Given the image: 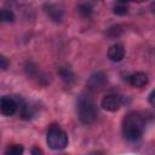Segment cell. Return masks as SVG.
Here are the masks:
<instances>
[{
    "label": "cell",
    "mask_w": 155,
    "mask_h": 155,
    "mask_svg": "<svg viewBox=\"0 0 155 155\" xmlns=\"http://www.w3.org/2000/svg\"><path fill=\"white\" fill-rule=\"evenodd\" d=\"M145 120L139 113L131 111L122 120V133L127 140H138L143 136Z\"/></svg>",
    "instance_id": "obj_1"
},
{
    "label": "cell",
    "mask_w": 155,
    "mask_h": 155,
    "mask_svg": "<svg viewBox=\"0 0 155 155\" xmlns=\"http://www.w3.org/2000/svg\"><path fill=\"white\" fill-rule=\"evenodd\" d=\"M76 110H78L79 120L85 125L92 124L97 119V115H98L97 107L88 96L79 97L78 104H76Z\"/></svg>",
    "instance_id": "obj_2"
},
{
    "label": "cell",
    "mask_w": 155,
    "mask_h": 155,
    "mask_svg": "<svg viewBox=\"0 0 155 155\" xmlns=\"http://www.w3.org/2000/svg\"><path fill=\"white\" fill-rule=\"evenodd\" d=\"M47 145L53 150H62L68 145L67 133L58 126H52L47 131L46 136Z\"/></svg>",
    "instance_id": "obj_3"
},
{
    "label": "cell",
    "mask_w": 155,
    "mask_h": 155,
    "mask_svg": "<svg viewBox=\"0 0 155 155\" xmlns=\"http://www.w3.org/2000/svg\"><path fill=\"white\" fill-rule=\"evenodd\" d=\"M108 82L107 75L103 71H94L93 74L90 75V78L86 81V86L91 91H99L105 87Z\"/></svg>",
    "instance_id": "obj_4"
},
{
    "label": "cell",
    "mask_w": 155,
    "mask_h": 155,
    "mask_svg": "<svg viewBox=\"0 0 155 155\" xmlns=\"http://www.w3.org/2000/svg\"><path fill=\"white\" fill-rule=\"evenodd\" d=\"M44 10H45V13L47 15V17L54 23H61L64 18V10L61 5L46 2L44 5Z\"/></svg>",
    "instance_id": "obj_5"
},
{
    "label": "cell",
    "mask_w": 155,
    "mask_h": 155,
    "mask_svg": "<svg viewBox=\"0 0 155 155\" xmlns=\"http://www.w3.org/2000/svg\"><path fill=\"white\" fill-rule=\"evenodd\" d=\"M121 104H122V97L120 94H116V93L107 94L105 97H103L102 103H101L102 108L108 110V111H116V110H119Z\"/></svg>",
    "instance_id": "obj_6"
},
{
    "label": "cell",
    "mask_w": 155,
    "mask_h": 155,
    "mask_svg": "<svg viewBox=\"0 0 155 155\" xmlns=\"http://www.w3.org/2000/svg\"><path fill=\"white\" fill-rule=\"evenodd\" d=\"M18 108V103L12 98V97H7L4 96L0 101V110L1 114L4 116H12Z\"/></svg>",
    "instance_id": "obj_7"
},
{
    "label": "cell",
    "mask_w": 155,
    "mask_h": 155,
    "mask_svg": "<svg viewBox=\"0 0 155 155\" xmlns=\"http://www.w3.org/2000/svg\"><path fill=\"white\" fill-rule=\"evenodd\" d=\"M125 57V48L121 44H114L108 50V58L113 62H120Z\"/></svg>",
    "instance_id": "obj_8"
},
{
    "label": "cell",
    "mask_w": 155,
    "mask_h": 155,
    "mask_svg": "<svg viewBox=\"0 0 155 155\" xmlns=\"http://www.w3.org/2000/svg\"><path fill=\"white\" fill-rule=\"evenodd\" d=\"M128 82L133 87H143L148 84V76L145 73L138 71V73H134L131 76H128Z\"/></svg>",
    "instance_id": "obj_9"
},
{
    "label": "cell",
    "mask_w": 155,
    "mask_h": 155,
    "mask_svg": "<svg viewBox=\"0 0 155 155\" xmlns=\"http://www.w3.org/2000/svg\"><path fill=\"white\" fill-rule=\"evenodd\" d=\"M58 75H59L61 79H62L65 84H68V85H70V84H73V82L75 81V75L73 74V71H71L69 68L61 67V68L58 69Z\"/></svg>",
    "instance_id": "obj_10"
},
{
    "label": "cell",
    "mask_w": 155,
    "mask_h": 155,
    "mask_svg": "<svg viewBox=\"0 0 155 155\" xmlns=\"http://www.w3.org/2000/svg\"><path fill=\"white\" fill-rule=\"evenodd\" d=\"M78 11L80 15H82L84 17H88L92 15L93 12V6L90 2H82L78 6Z\"/></svg>",
    "instance_id": "obj_11"
},
{
    "label": "cell",
    "mask_w": 155,
    "mask_h": 155,
    "mask_svg": "<svg viewBox=\"0 0 155 155\" xmlns=\"http://www.w3.org/2000/svg\"><path fill=\"white\" fill-rule=\"evenodd\" d=\"M113 12L117 16H125L127 12H128V5L126 2H122V1H119L114 5V8H113Z\"/></svg>",
    "instance_id": "obj_12"
},
{
    "label": "cell",
    "mask_w": 155,
    "mask_h": 155,
    "mask_svg": "<svg viewBox=\"0 0 155 155\" xmlns=\"http://www.w3.org/2000/svg\"><path fill=\"white\" fill-rule=\"evenodd\" d=\"M23 151L24 149L21 144H12L6 148L5 155H23Z\"/></svg>",
    "instance_id": "obj_13"
},
{
    "label": "cell",
    "mask_w": 155,
    "mask_h": 155,
    "mask_svg": "<svg viewBox=\"0 0 155 155\" xmlns=\"http://www.w3.org/2000/svg\"><path fill=\"white\" fill-rule=\"evenodd\" d=\"M0 19L1 22H13L15 21V15L11 10L2 8L0 12Z\"/></svg>",
    "instance_id": "obj_14"
},
{
    "label": "cell",
    "mask_w": 155,
    "mask_h": 155,
    "mask_svg": "<svg viewBox=\"0 0 155 155\" xmlns=\"http://www.w3.org/2000/svg\"><path fill=\"white\" fill-rule=\"evenodd\" d=\"M120 33H121V29H120V27H119V25H116V27H111V28H109V29H108V34H109L111 38L117 36Z\"/></svg>",
    "instance_id": "obj_15"
},
{
    "label": "cell",
    "mask_w": 155,
    "mask_h": 155,
    "mask_svg": "<svg viewBox=\"0 0 155 155\" xmlns=\"http://www.w3.org/2000/svg\"><path fill=\"white\" fill-rule=\"evenodd\" d=\"M0 62H1V69L2 70H6L7 69V67H8V61H7V58L5 57V56H1L0 57Z\"/></svg>",
    "instance_id": "obj_16"
},
{
    "label": "cell",
    "mask_w": 155,
    "mask_h": 155,
    "mask_svg": "<svg viewBox=\"0 0 155 155\" xmlns=\"http://www.w3.org/2000/svg\"><path fill=\"white\" fill-rule=\"evenodd\" d=\"M30 154H31V155H44V151H42V149L39 148V147H33L31 150H30Z\"/></svg>",
    "instance_id": "obj_17"
},
{
    "label": "cell",
    "mask_w": 155,
    "mask_h": 155,
    "mask_svg": "<svg viewBox=\"0 0 155 155\" xmlns=\"http://www.w3.org/2000/svg\"><path fill=\"white\" fill-rule=\"evenodd\" d=\"M149 103L151 104V107H154V108H155V90H154V91H151V92H150V94H149Z\"/></svg>",
    "instance_id": "obj_18"
},
{
    "label": "cell",
    "mask_w": 155,
    "mask_h": 155,
    "mask_svg": "<svg viewBox=\"0 0 155 155\" xmlns=\"http://www.w3.org/2000/svg\"><path fill=\"white\" fill-rule=\"evenodd\" d=\"M151 12H153V13L155 15V1H154V2L151 4Z\"/></svg>",
    "instance_id": "obj_19"
},
{
    "label": "cell",
    "mask_w": 155,
    "mask_h": 155,
    "mask_svg": "<svg viewBox=\"0 0 155 155\" xmlns=\"http://www.w3.org/2000/svg\"><path fill=\"white\" fill-rule=\"evenodd\" d=\"M90 155H103V154L99 153V151H94V153H92V154H90Z\"/></svg>",
    "instance_id": "obj_20"
}]
</instances>
